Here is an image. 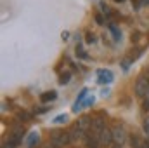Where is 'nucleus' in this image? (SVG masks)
I'll use <instances>...</instances> for the list:
<instances>
[{
	"mask_svg": "<svg viewBox=\"0 0 149 148\" xmlns=\"http://www.w3.org/2000/svg\"><path fill=\"white\" fill-rule=\"evenodd\" d=\"M70 143H71V140H70L68 131H52L50 132V147L52 148H63Z\"/></svg>",
	"mask_w": 149,
	"mask_h": 148,
	"instance_id": "nucleus-1",
	"label": "nucleus"
},
{
	"mask_svg": "<svg viewBox=\"0 0 149 148\" xmlns=\"http://www.w3.org/2000/svg\"><path fill=\"white\" fill-rule=\"evenodd\" d=\"M149 91V73L146 75H141L137 80H135V85H134V92H135V96H139V98H142V96H146Z\"/></svg>",
	"mask_w": 149,
	"mask_h": 148,
	"instance_id": "nucleus-2",
	"label": "nucleus"
},
{
	"mask_svg": "<svg viewBox=\"0 0 149 148\" xmlns=\"http://www.w3.org/2000/svg\"><path fill=\"white\" fill-rule=\"evenodd\" d=\"M23 136H24V129H23L21 125H14V127H12V131H10V136H9V141H7V143L16 148L19 143H21Z\"/></svg>",
	"mask_w": 149,
	"mask_h": 148,
	"instance_id": "nucleus-3",
	"label": "nucleus"
},
{
	"mask_svg": "<svg viewBox=\"0 0 149 148\" xmlns=\"http://www.w3.org/2000/svg\"><path fill=\"white\" fill-rule=\"evenodd\" d=\"M83 141H85V147L87 148H99L101 147V138H99V134H97V132H92V131L87 132V136L83 138Z\"/></svg>",
	"mask_w": 149,
	"mask_h": 148,
	"instance_id": "nucleus-4",
	"label": "nucleus"
},
{
	"mask_svg": "<svg viewBox=\"0 0 149 148\" xmlns=\"http://www.w3.org/2000/svg\"><path fill=\"white\" fill-rule=\"evenodd\" d=\"M106 129V120H104V117L99 113V115H95V117H92V127H90V131L92 132H101V131H104Z\"/></svg>",
	"mask_w": 149,
	"mask_h": 148,
	"instance_id": "nucleus-5",
	"label": "nucleus"
},
{
	"mask_svg": "<svg viewBox=\"0 0 149 148\" xmlns=\"http://www.w3.org/2000/svg\"><path fill=\"white\" fill-rule=\"evenodd\" d=\"M74 127H78V129L85 134V132H88L90 127H92V118H90V117H80V118L76 120Z\"/></svg>",
	"mask_w": 149,
	"mask_h": 148,
	"instance_id": "nucleus-6",
	"label": "nucleus"
},
{
	"mask_svg": "<svg viewBox=\"0 0 149 148\" xmlns=\"http://www.w3.org/2000/svg\"><path fill=\"white\" fill-rule=\"evenodd\" d=\"M111 131H113V141L116 143V147H121L123 141H125V131L121 127H118V125H114Z\"/></svg>",
	"mask_w": 149,
	"mask_h": 148,
	"instance_id": "nucleus-7",
	"label": "nucleus"
},
{
	"mask_svg": "<svg viewBox=\"0 0 149 148\" xmlns=\"http://www.w3.org/2000/svg\"><path fill=\"white\" fill-rule=\"evenodd\" d=\"M99 138H101V143H102V145H108V147H109V145L114 143V141H113V131L108 129V127L99 132Z\"/></svg>",
	"mask_w": 149,
	"mask_h": 148,
	"instance_id": "nucleus-8",
	"label": "nucleus"
},
{
	"mask_svg": "<svg viewBox=\"0 0 149 148\" xmlns=\"http://www.w3.org/2000/svg\"><path fill=\"white\" fill-rule=\"evenodd\" d=\"M97 80H99V84H109V82H113V73L109 72V70H99L97 72Z\"/></svg>",
	"mask_w": 149,
	"mask_h": 148,
	"instance_id": "nucleus-9",
	"label": "nucleus"
},
{
	"mask_svg": "<svg viewBox=\"0 0 149 148\" xmlns=\"http://www.w3.org/2000/svg\"><path fill=\"white\" fill-rule=\"evenodd\" d=\"M68 134H70V140H71V143H73V141H78V140H81V138H83V132H81L78 127H74V125L70 129V131H68Z\"/></svg>",
	"mask_w": 149,
	"mask_h": 148,
	"instance_id": "nucleus-10",
	"label": "nucleus"
},
{
	"mask_svg": "<svg viewBox=\"0 0 149 148\" xmlns=\"http://www.w3.org/2000/svg\"><path fill=\"white\" fill-rule=\"evenodd\" d=\"M56 98H57V92H56V91H49V92L40 94V101H43V103H50V101H54Z\"/></svg>",
	"mask_w": 149,
	"mask_h": 148,
	"instance_id": "nucleus-11",
	"label": "nucleus"
},
{
	"mask_svg": "<svg viewBox=\"0 0 149 148\" xmlns=\"http://www.w3.org/2000/svg\"><path fill=\"white\" fill-rule=\"evenodd\" d=\"M85 96H87V89H83L81 92H80V96H78V99L74 101V106H73V111H78L81 108V101L85 99Z\"/></svg>",
	"mask_w": 149,
	"mask_h": 148,
	"instance_id": "nucleus-12",
	"label": "nucleus"
},
{
	"mask_svg": "<svg viewBox=\"0 0 149 148\" xmlns=\"http://www.w3.org/2000/svg\"><path fill=\"white\" fill-rule=\"evenodd\" d=\"M70 80H71V72H63V73L59 75V84L61 85H66Z\"/></svg>",
	"mask_w": 149,
	"mask_h": 148,
	"instance_id": "nucleus-13",
	"label": "nucleus"
},
{
	"mask_svg": "<svg viewBox=\"0 0 149 148\" xmlns=\"http://www.w3.org/2000/svg\"><path fill=\"white\" fill-rule=\"evenodd\" d=\"M130 145H132V148H142V141L139 140L137 134H132L130 136Z\"/></svg>",
	"mask_w": 149,
	"mask_h": 148,
	"instance_id": "nucleus-14",
	"label": "nucleus"
},
{
	"mask_svg": "<svg viewBox=\"0 0 149 148\" xmlns=\"http://www.w3.org/2000/svg\"><path fill=\"white\" fill-rule=\"evenodd\" d=\"M99 7H101V11H102V14H104L106 18H111V11H109V7H108V5H106L104 2H101V5H99Z\"/></svg>",
	"mask_w": 149,
	"mask_h": 148,
	"instance_id": "nucleus-15",
	"label": "nucleus"
},
{
	"mask_svg": "<svg viewBox=\"0 0 149 148\" xmlns=\"http://www.w3.org/2000/svg\"><path fill=\"white\" fill-rule=\"evenodd\" d=\"M17 117L23 118V122H30V120H31V113H28V111H19Z\"/></svg>",
	"mask_w": 149,
	"mask_h": 148,
	"instance_id": "nucleus-16",
	"label": "nucleus"
},
{
	"mask_svg": "<svg viewBox=\"0 0 149 148\" xmlns=\"http://www.w3.org/2000/svg\"><path fill=\"white\" fill-rule=\"evenodd\" d=\"M109 30H111V33L114 35L113 38H114V40H120V30H118V28H116L113 23H109Z\"/></svg>",
	"mask_w": 149,
	"mask_h": 148,
	"instance_id": "nucleus-17",
	"label": "nucleus"
},
{
	"mask_svg": "<svg viewBox=\"0 0 149 148\" xmlns=\"http://www.w3.org/2000/svg\"><path fill=\"white\" fill-rule=\"evenodd\" d=\"M76 56H78L80 59H88V54L83 51V47H78V49H76Z\"/></svg>",
	"mask_w": 149,
	"mask_h": 148,
	"instance_id": "nucleus-18",
	"label": "nucleus"
},
{
	"mask_svg": "<svg viewBox=\"0 0 149 148\" xmlns=\"http://www.w3.org/2000/svg\"><path fill=\"white\" fill-rule=\"evenodd\" d=\"M38 141V136H37V132H33L31 136H30V140H28V148H33V145Z\"/></svg>",
	"mask_w": 149,
	"mask_h": 148,
	"instance_id": "nucleus-19",
	"label": "nucleus"
},
{
	"mask_svg": "<svg viewBox=\"0 0 149 148\" xmlns=\"http://www.w3.org/2000/svg\"><path fill=\"white\" fill-rule=\"evenodd\" d=\"M104 18H106V16H102V14H99V12L94 14V19H95L97 25H104Z\"/></svg>",
	"mask_w": 149,
	"mask_h": 148,
	"instance_id": "nucleus-20",
	"label": "nucleus"
},
{
	"mask_svg": "<svg viewBox=\"0 0 149 148\" xmlns=\"http://www.w3.org/2000/svg\"><path fill=\"white\" fill-rule=\"evenodd\" d=\"M85 42H87V44H94V42H95V35H94L92 32H87V35H85Z\"/></svg>",
	"mask_w": 149,
	"mask_h": 148,
	"instance_id": "nucleus-21",
	"label": "nucleus"
},
{
	"mask_svg": "<svg viewBox=\"0 0 149 148\" xmlns=\"http://www.w3.org/2000/svg\"><path fill=\"white\" fill-rule=\"evenodd\" d=\"M128 65H130V58H127V59H123V61H121V68H123V70H127V68H128Z\"/></svg>",
	"mask_w": 149,
	"mask_h": 148,
	"instance_id": "nucleus-22",
	"label": "nucleus"
},
{
	"mask_svg": "<svg viewBox=\"0 0 149 148\" xmlns=\"http://www.w3.org/2000/svg\"><path fill=\"white\" fill-rule=\"evenodd\" d=\"M64 120H66V115H59V117H56V118H54V122H56V124H61V122H64Z\"/></svg>",
	"mask_w": 149,
	"mask_h": 148,
	"instance_id": "nucleus-23",
	"label": "nucleus"
},
{
	"mask_svg": "<svg viewBox=\"0 0 149 148\" xmlns=\"http://www.w3.org/2000/svg\"><path fill=\"white\" fill-rule=\"evenodd\" d=\"M142 110H144V111H149V99H148V98L142 101Z\"/></svg>",
	"mask_w": 149,
	"mask_h": 148,
	"instance_id": "nucleus-24",
	"label": "nucleus"
},
{
	"mask_svg": "<svg viewBox=\"0 0 149 148\" xmlns=\"http://www.w3.org/2000/svg\"><path fill=\"white\" fill-rule=\"evenodd\" d=\"M139 40H141V33H134V37H132V42H134V44H137Z\"/></svg>",
	"mask_w": 149,
	"mask_h": 148,
	"instance_id": "nucleus-25",
	"label": "nucleus"
},
{
	"mask_svg": "<svg viewBox=\"0 0 149 148\" xmlns=\"http://www.w3.org/2000/svg\"><path fill=\"white\" fill-rule=\"evenodd\" d=\"M144 131L149 132V120H144Z\"/></svg>",
	"mask_w": 149,
	"mask_h": 148,
	"instance_id": "nucleus-26",
	"label": "nucleus"
},
{
	"mask_svg": "<svg viewBox=\"0 0 149 148\" xmlns=\"http://www.w3.org/2000/svg\"><path fill=\"white\" fill-rule=\"evenodd\" d=\"M47 110H49V108L45 106V108H40V110H37V113H43V111H47Z\"/></svg>",
	"mask_w": 149,
	"mask_h": 148,
	"instance_id": "nucleus-27",
	"label": "nucleus"
},
{
	"mask_svg": "<svg viewBox=\"0 0 149 148\" xmlns=\"http://www.w3.org/2000/svg\"><path fill=\"white\" fill-rule=\"evenodd\" d=\"M142 148H149V140H148V141H144V143H142Z\"/></svg>",
	"mask_w": 149,
	"mask_h": 148,
	"instance_id": "nucleus-28",
	"label": "nucleus"
},
{
	"mask_svg": "<svg viewBox=\"0 0 149 148\" xmlns=\"http://www.w3.org/2000/svg\"><path fill=\"white\" fill-rule=\"evenodd\" d=\"M114 2H116V4H121V2H125V0H114Z\"/></svg>",
	"mask_w": 149,
	"mask_h": 148,
	"instance_id": "nucleus-29",
	"label": "nucleus"
},
{
	"mask_svg": "<svg viewBox=\"0 0 149 148\" xmlns=\"http://www.w3.org/2000/svg\"><path fill=\"white\" fill-rule=\"evenodd\" d=\"M146 98H148V99H149V91H148V94H146Z\"/></svg>",
	"mask_w": 149,
	"mask_h": 148,
	"instance_id": "nucleus-30",
	"label": "nucleus"
},
{
	"mask_svg": "<svg viewBox=\"0 0 149 148\" xmlns=\"http://www.w3.org/2000/svg\"><path fill=\"white\" fill-rule=\"evenodd\" d=\"M116 148H120V147H116Z\"/></svg>",
	"mask_w": 149,
	"mask_h": 148,
	"instance_id": "nucleus-31",
	"label": "nucleus"
},
{
	"mask_svg": "<svg viewBox=\"0 0 149 148\" xmlns=\"http://www.w3.org/2000/svg\"><path fill=\"white\" fill-rule=\"evenodd\" d=\"M148 73H149V70H148Z\"/></svg>",
	"mask_w": 149,
	"mask_h": 148,
	"instance_id": "nucleus-32",
	"label": "nucleus"
}]
</instances>
